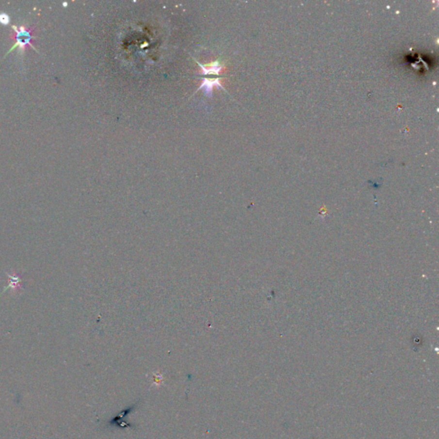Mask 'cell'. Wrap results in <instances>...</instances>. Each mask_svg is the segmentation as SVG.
<instances>
[{
    "mask_svg": "<svg viewBox=\"0 0 439 439\" xmlns=\"http://www.w3.org/2000/svg\"><path fill=\"white\" fill-rule=\"evenodd\" d=\"M12 30H14V34L12 35V39L16 41L15 44L9 50L11 52L12 50L18 48L19 52H23L26 50L27 47L35 49L33 45L31 44L33 37L32 36L33 30L29 29L28 27L22 25V26H12Z\"/></svg>",
    "mask_w": 439,
    "mask_h": 439,
    "instance_id": "1",
    "label": "cell"
},
{
    "mask_svg": "<svg viewBox=\"0 0 439 439\" xmlns=\"http://www.w3.org/2000/svg\"><path fill=\"white\" fill-rule=\"evenodd\" d=\"M195 61L201 68V72H200L199 75H203V76H205V75H217V76H219L220 73H221V71L224 68V65L220 63L219 60L212 62L211 64H208V65H203V64L200 63L198 61H196V59H195Z\"/></svg>",
    "mask_w": 439,
    "mask_h": 439,
    "instance_id": "3",
    "label": "cell"
},
{
    "mask_svg": "<svg viewBox=\"0 0 439 439\" xmlns=\"http://www.w3.org/2000/svg\"><path fill=\"white\" fill-rule=\"evenodd\" d=\"M221 79H222V78H204L202 81V83L200 85L199 88L197 89V91L203 90L204 95L211 98L212 95H213V89H214V87H217V88L225 90L224 86L221 83Z\"/></svg>",
    "mask_w": 439,
    "mask_h": 439,
    "instance_id": "2",
    "label": "cell"
},
{
    "mask_svg": "<svg viewBox=\"0 0 439 439\" xmlns=\"http://www.w3.org/2000/svg\"><path fill=\"white\" fill-rule=\"evenodd\" d=\"M11 21V19H10V16L6 13H4V12H1L0 13V23L1 24H3V25H7L9 24V22Z\"/></svg>",
    "mask_w": 439,
    "mask_h": 439,
    "instance_id": "4",
    "label": "cell"
}]
</instances>
